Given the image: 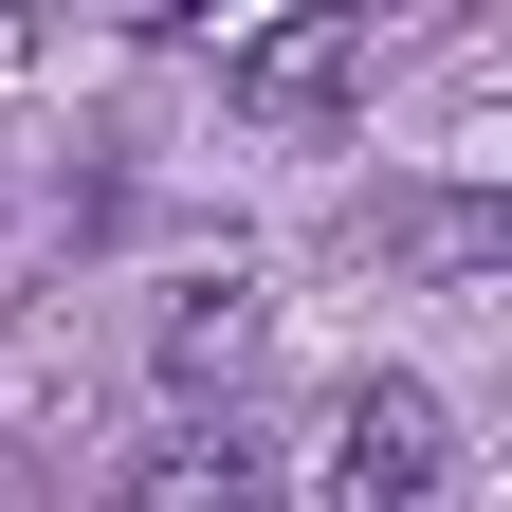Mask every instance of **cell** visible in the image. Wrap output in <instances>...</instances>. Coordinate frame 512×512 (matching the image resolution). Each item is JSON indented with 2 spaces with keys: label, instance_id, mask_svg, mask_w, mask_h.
Masks as SVG:
<instances>
[{
  "label": "cell",
  "instance_id": "obj_2",
  "mask_svg": "<svg viewBox=\"0 0 512 512\" xmlns=\"http://www.w3.org/2000/svg\"><path fill=\"white\" fill-rule=\"evenodd\" d=\"M256 348H275V275H256V256H202V275H165L147 366H165V403H183V421H238Z\"/></svg>",
  "mask_w": 512,
  "mask_h": 512
},
{
  "label": "cell",
  "instance_id": "obj_1",
  "mask_svg": "<svg viewBox=\"0 0 512 512\" xmlns=\"http://www.w3.org/2000/svg\"><path fill=\"white\" fill-rule=\"evenodd\" d=\"M330 512H458V403L421 366H366L330 403Z\"/></svg>",
  "mask_w": 512,
  "mask_h": 512
},
{
  "label": "cell",
  "instance_id": "obj_4",
  "mask_svg": "<svg viewBox=\"0 0 512 512\" xmlns=\"http://www.w3.org/2000/svg\"><path fill=\"white\" fill-rule=\"evenodd\" d=\"M220 92L256 128H330V110H366V19H256L220 55Z\"/></svg>",
  "mask_w": 512,
  "mask_h": 512
},
{
  "label": "cell",
  "instance_id": "obj_3",
  "mask_svg": "<svg viewBox=\"0 0 512 512\" xmlns=\"http://www.w3.org/2000/svg\"><path fill=\"white\" fill-rule=\"evenodd\" d=\"M348 256L403 293H476V275H512V202L494 183H403V202H348Z\"/></svg>",
  "mask_w": 512,
  "mask_h": 512
},
{
  "label": "cell",
  "instance_id": "obj_5",
  "mask_svg": "<svg viewBox=\"0 0 512 512\" xmlns=\"http://www.w3.org/2000/svg\"><path fill=\"white\" fill-rule=\"evenodd\" d=\"M147 512H275V439L256 421H183L147 458Z\"/></svg>",
  "mask_w": 512,
  "mask_h": 512
}]
</instances>
